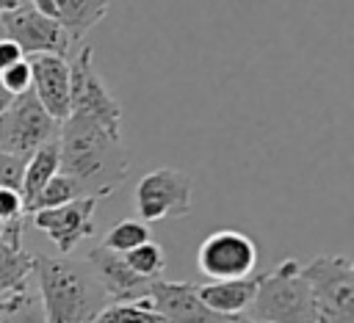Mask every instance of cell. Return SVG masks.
<instances>
[{"instance_id": "obj_4", "label": "cell", "mask_w": 354, "mask_h": 323, "mask_svg": "<svg viewBox=\"0 0 354 323\" xmlns=\"http://www.w3.org/2000/svg\"><path fill=\"white\" fill-rule=\"evenodd\" d=\"M315 323H354V265L348 254H321L301 265Z\"/></svg>"}, {"instance_id": "obj_15", "label": "cell", "mask_w": 354, "mask_h": 323, "mask_svg": "<svg viewBox=\"0 0 354 323\" xmlns=\"http://www.w3.org/2000/svg\"><path fill=\"white\" fill-rule=\"evenodd\" d=\"M33 3L44 17L55 19L72 41H77L83 33L100 25L111 11V3L105 0H33Z\"/></svg>"}, {"instance_id": "obj_2", "label": "cell", "mask_w": 354, "mask_h": 323, "mask_svg": "<svg viewBox=\"0 0 354 323\" xmlns=\"http://www.w3.org/2000/svg\"><path fill=\"white\" fill-rule=\"evenodd\" d=\"M33 279L44 323H94L111 304L83 260L33 254Z\"/></svg>"}, {"instance_id": "obj_17", "label": "cell", "mask_w": 354, "mask_h": 323, "mask_svg": "<svg viewBox=\"0 0 354 323\" xmlns=\"http://www.w3.org/2000/svg\"><path fill=\"white\" fill-rule=\"evenodd\" d=\"M58 138L41 144L28 160H25V174H22V188H19V196H22V207L28 210L30 202L41 193V188L58 174Z\"/></svg>"}, {"instance_id": "obj_29", "label": "cell", "mask_w": 354, "mask_h": 323, "mask_svg": "<svg viewBox=\"0 0 354 323\" xmlns=\"http://www.w3.org/2000/svg\"><path fill=\"white\" fill-rule=\"evenodd\" d=\"M6 306H8V298H6V301H0V317H3V312H6Z\"/></svg>"}, {"instance_id": "obj_7", "label": "cell", "mask_w": 354, "mask_h": 323, "mask_svg": "<svg viewBox=\"0 0 354 323\" xmlns=\"http://www.w3.org/2000/svg\"><path fill=\"white\" fill-rule=\"evenodd\" d=\"M0 30L6 39H11L25 58L30 55H66V50L75 44L55 19L44 17L33 0H17L14 8L0 14Z\"/></svg>"}, {"instance_id": "obj_20", "label": "cell", "mask_w": 354, "mask_h": 323, "mask_svg": "<svg viewBox=\"0 0 354 323\" xmlns=\"http://www.w3.org/2000/svg\"><path fill=\"white\" fill-rule=\"evenodd\" d=\"M75 199H83V193L77 190V185L69 179V177H64L61 171L41 188V193L30 202V207L25 210V215H30V213H36V210H50V207H61V204H66V202H75Z\"/></svg>"}, {"instance_id": "obj_16", "label": "cell", "mask_w": 354, "mask_h": 323, "mask_svg": "<svg viewBox=\"0 0 354 323\" xmlns=\"http://www.w3.org/2000/svg\"><path fill=\"white\" fill-rule=\"evenodd\" d=\"M257 284H260V273H252L246 279L205 282V284H196V295L210 312L221 317H241L252 306Z\"/></svg>"}, {"instance_id": "obj_30", "label": "cell", "mask_w": 354, "mask_h": 323, "mask_svg": "<svg viewBox=\"0 0 354 323\" xmlns=\"http://www.w3.org/2000/svg\"><path fill=\"white\" fill-rule=\"evenodd\" d=\"M0 39H3V30H0Z\"/></svg>"}, {"instance_id": "obj_3", "label": "cell", "mask_w": 354, "mask_h": 323, "mask_svg": "<svg viewBox=\"0 0 354 323\" xmlns=\"http://www.w3.org/2000/svg\"><path fill=\"white\" fill-rule=\"evenodd\" d=\"M252 323H315L310 287L296 260H282L260 273V284L246 315Z\"/></svg>"}, {"instance_id": "obj_27", "label": "cell", "mask_w": 354, "mask_h": 323, "mask_svg": "<svg viewBox=\"0 0 354 323\" xmlns=\"http://www.w3.org/2000/svg\"><path fill=\"white\" fill-rule=\"evenodd\" d=\"M11 99H14V97H11V94L3 88V83H0V113H3V110L11 105Z\"/></svg>"}, {"instance_id": "obj_10", "label": "cell", "mask_w": 354, "mask_h": 323, "mask_svg": "<svg viewBox=\"0 0 354 323\" xmlns=\"http://www.w3.org/2000/svg\"><path fill=\"white\" fill-rule=\"evenodd\" d=\"M94 213H97V199H75L61 207L50 210H36L30 213V224L53 240V246L61 251V257H69L80 240L94 235Z\"/></svg>"}, {"instance_id": "obj_22", "label": "cell", "mask_w": 354, "mask_h": 323, "mask_svg": "<svg viewBox=\"0 0 354 323\" xmlns=\"http://www.w3.org/2000/svg\"><path fill=\"white\" fill-rule=\"evenodd\" d=\"M94 323H163V317L133 301V304H108Z\"/></svg>"}, {"instance_id": "obj_26", "label": "cell", "mask_w": 354, "mask_h": 323, "mask_svg": "<svg viewBox=\"0 0 354 323\" xmlns=\"http://www.w3.org/2000/svg\"><path fill=\"white\" fill-rule=\"evenodd\" d=\"M19 61H25V55H22V50L11 41V39H0V72H6V69H11L14 63H19Z\"/></svg>"}, {"instance_id": "obj_1", "label": "cell", "mask_w": 354, "mask_h": 323, "mask_svg": "<svg viewBox=\"0 0 354 323\" xmlns=\"http://www.w3.org/2000/svg\"><path fill=\"white\" fill-rule=\"evenodd\" d=\"M58 171L69 177L88 199H102L119 190L130 174L122 138L105 133L86 116H66L58 127Z\"/></svg>"}, {"instance_id": "obj_13", "label": "cell", "mask_w": 354, "mask_h": 323, "mask_svg": "<svg viewBox=\"0 0 354 323\" xmlns=\"http://www.w3.org/2000/svg\"><path fill=\"white\" fill-rule=\"evenodd\" d=\"M83 262L91 268V273L102 284V290H105V295H108L111 304H133V301H141L147 295L149 284H152V282L138 279L127 268V262H124L122 254H113V251H108L102 246H94Z\"/></svg>"}, {"instance_id": "obj_9", "label": "cell", "mask_w": 354, "mask_h": 323, "mask_svg": "<svg viewBox=\"0 0 354 323\" xmlns=\"http://www.w3.org/2000/svg\"><path fill=\"white\" fill-rule=\"evenodd\" d=\"M196 268L202 276H207V282L246 279L257 268V246L238 229H216L202 240Z\"/></svg>"}, {"instance_id": "obj_24", "label": "cell", "mask_w": 354, "mask_h": 323, "mask_svg": "<svg viewBox=\"0 0 354 323\" xmlns=\"http://www.w3.org/2000/svg\"><path fill=\"white\" fill-rule=\"evenodd\" d=\"M22 174H25V157L0 152V188L17 190L22 188Z\"/></svg>"}, {"instance_id": "obj_25", "label": "cell", "mask_w": 354, "mask_h": 323, "mask_svg": "<svg viewBox=\"0 0 354 323\" xmlns=\"http://www.w3.org/2000/svg\"><path fill=\"white\" fill-rule=\"evenodd\" d=\"M0 83L11 97H19V94L30 91V66H28V61H19L11 69L0 72Z\"/></svg>"}, {"instance_id": "obj_11", "label": "cell", "mask_w": 354, "mask_h": 323, "mask_svg": "<svg viewBox=\"0 0 354 323\" xmlns=\"http://www.w3.org/2000/svg\"><path fill=\"white\" fill-rule=\"evenodd\" d=\"M138 304L152 309L158 317H163V323H230L232 320V317H221V315L210 312L199 301L196 284H191V282L158 279L149 284L147 295Z\"/></svg>"}, {"instance_id": "obj_5", "label": "cell", "mask_w": 354, "mask_h": 323, "mask_svg": "<svg viewBox=\"0 0 354 323\" xmlns=\"http://www.w3.org/2000/svg\"><path fill=\"white\" fill-rule=\"evenodd\" d=\"M69 116H86L113 138H122V105L97 75L91 47H80L69 61Z\"/></svg>"}, {"instance_id": "obj_6", "label": "cell", "mask_w": 354, "mask_h": 323, "mask_svg": "<svg viewBox=\"0 0 354 323\" xmlns=\"http://www.w3.org/2000/svg\"><path fill=\"white\" fill-rule=\"evenodd\" d=\"M58 127L61 124L50 119L33 91H25L0 113V152L28 160L41 144L58 138Z\"/></svg>"}, {"instance_id": "obj_23", "label": "cell", "mask_w": 354, "mask_h": 323, "mask_svg": "<svg viewBox=\"0 0 354 323\" xmlns=\"http://www.w3.org/2000/svg\"><path fill=\"white\" fill-rule=\"evenodd\" d=\"M25 207H22V196L17 190L0 188V229H8L14 224H25Z\"/></svg>"}, {"instance_id": "obj_19", "label": "cell", "mask_w": 354, "mask_h": 323, "mask_svg": "<svg viewBox=\"0 0 354 323\" xmlns=\"http://www.w3.org/2000/svg\"><path fill=\"white\" fill-rule=\"evenodd\" d=\"M147 240H149V226L147 224H141L138 218H122V221H116L105 232V237H102L100 246L108 248V251H113V254H127V251L138 248Z\"/></svg>"}, {"instance_id": "obj_12", "label": "cell", "mask_w": 354, "mask_h": 323, "mask_svg": "<svg viewBox=\"0 0 354 323\" xmlns=\"http://www.w3.org/2000/svg\"><path fill=\"white\" fill-rule=\"evenodd\" d=\"M30 91L58 124L69 116V61L61 55H30Z\"/></svg>"}, {"instance_id": "obj_28", "label": "cell", "mask_w": 354, "mask_h": 323, "mask_svg": "<svg viewBox=\"0 0 354 323\" xmlns=\"http://www.w3.org/2000/svg\"><path fill=\"white\" fill-rule=\"evenodd\" d=\"M14 3H17V0H0V14H6L8 8H14Z\"/></svg>"}, {"instance_id": "obj_21", "label": "cell", "mask_w": 354, "mask_h": 323, "mask_svg": "<svg viewBox=\"0 0 354 323\" xmlns=\"http://www.w3.org/2000/svg\"><path fill=\"white\" fill-rule=\"evenodd\" d=\"M0 323H44L41 301H39V293L33 284L8 298V306L0 317Z\"/></svg>"}, {"instance_id": "obj_8", "label": "cell", "mask_w": 354, "mask_h": 323, "mask_svg": "<svg viewBox=\"0 0 354 323\" xmlns=\"http://www.w3.org/2000/svg\"><path fill=\"white\" fill-rule=\"evenodd\" d=\"M191 177L180 168H152L136 182V210L141 224L183 218L191 213Z\"/></svg>"}, {"instance_id": "obj_18", "label": "cell", "mask_w": 354, "mask_h": 323, "mask_svg": "<svg viewBox=\"0 0 354 323\" xmlns=\"http://www.w3.org/2000/svg\"><path fill=\"white\" fill-rule=\"evenodd\" d=\"M122 257H124L127 268L144 282H158L163 276V271H166V251L155 240H147V243H141L138 248H133V251H127Z\"/></svg>"}, {"instance_id": "obj_14", "label": "cell", "mask_w": 354, "mask_h": 323, "mask_svg": "<svg viewBox=\"0 0 354 323\" xmlns=\"http://www.w3.org/2000/svg\"><path fill=\"white\" fill-rule=\"evenodd\" d=\"M25 224H14L0 232V301L30 287L33 279V254L22 248Z\"/></svg>"}]
</instances>
